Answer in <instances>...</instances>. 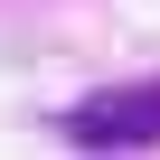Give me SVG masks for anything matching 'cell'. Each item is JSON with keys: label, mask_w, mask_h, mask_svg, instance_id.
Returning <instances> with one entry per match:
<instances>
[{"label": "cell", "mask_w": 160, "mask_h": 160, "mask_svg": "<svg viewBox=\"0 0 160 160\" xmlns=\"http://www.w3.org/2000/svg\"><path fill=\"white\" fill-rule=\"evenodd\" d=\"M66 141H104V151H132V141H160V85H104V94H85V104H66V122H57Z\"/></svg>", "instance_id": "1"}]
</instances>
